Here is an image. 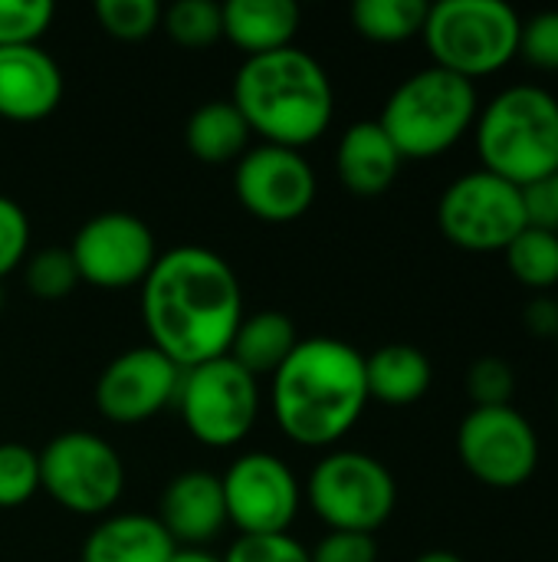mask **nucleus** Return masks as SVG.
I'll return each instance as SVG.
<instances>
[{
    "mask_svg": "<svg viewBox=\"0 0 558 562\" xmlns=\"http://www.w3.org/2000/svg\"><path fill=\"white\" fill-rule=\"evenodd\" d=\"M480 99L470 79L441 66L408 76L385 102L378 125L401 158L428 161L451 151L477 122Z\"/></svg>",
    "mask_w": 558,
    "mask_h": 562,
    "instance_id": "5",
    "label": "nucleus"
},
{
    "mask_svg": "<svg viewBox=\"0 0 558 562\" xmlns=\"http://www.w3.org/2000/svg\"><path fill=\"white\" fill-rule=\"evenodd\" d=\"M467 392L474 398V408H503L513 402L516 392V372L500 356H483L467 372Z\"/></svg>",
    "mask_w": 558,
    "mask_h": 562,
    "instance_id": "31",
    "label": "nucleus"
},
{
    "mask_svg": "<svg viewBox=\"0 0 558 562\" xmlns=\"http://www.w3.org/2000/svg\"><path fill=\"white\" fill-rule=\"evenodd\" d=\"M556 408H558V395H556Z\"/></svg>",
    "mask_w": 558,
    "mask_h": 562,
    "instance_id": "40",
    "label": "nucleus"
},
{
    "mask_svg": "<svg viewBox=\"0 0 558 562\" xmlns=\"http://www.w3.org/2000/svg\"><path fill=\"white\" fill-rule=\"evenodd\" d=\"M69 257L82 283L99 290H128L141 286L151 273L158 244L141 217L128 211H105L76 231Z\"/></svg>",
    "mask_w": 558,
    "mask_h": 562,
    "instance_id": "12",
    "label": "nucleus"
},
{
    "mask_svg": "<svg viewBox=\"0 0 558 562\" xmlns=\"http://www.w3.org/2000/svg\"><path fill=\"white\" fill-rule=\"evenodd\" d=\"M95 20L109 36L122 43H138L158 30L161 7L155 0H99Z\"/></svg>",
    "mask_w": 558,
    "mask_h": 562,
    "instance_id": "28",
    "label": "nucleus"
},
{
    "mask_svg": "<svg viewBox=\"0 0 558 562\" xmlns=\"http://www.w3.org/2000/svg\"><path fill=\"white\" fill-rule=\"evenodd\" d=\"M549 188H553V201H556V221H558V171L549 175Z\"/></svg>",
    "mask_w": 558,
    "mask_h": 562,
    "instance_id": "39",
    "label": "nucleus"
},
{
    "mask_svg": "<svg viewBox=\"0 0 558 562\" xmlns=\"http://www.w3.org/2000/svg\"><path fill=\"white\" fill-rule=\"evenodd\" d=\"M556 562H558V560H556Z\"/></svg>",
    "mask_w": 558,
    "mask_h": 562,
    "instance_id": "43",
    "label": "nucleus"
},
{
    "mask_svg": "<svg viewBox=\"0 0 558 562\" xmlns=\"http://www.w3.org/2000/svg\"><path fill=\"white\" fill-rule=\"evenodd\" d=\"M148 339L178 369L227 356L243 319V293L234 267L207 247L158 254L141 283Z\"/></svg>",
    "mask_w": 558,
    "mask_h": 562,
    "instance_id": "1",
    "label": "nucleus"
},
{
    "mask_svg": "<svg viewBox=\"0 0 558 562\" xmlns=\"http://www.w3.org/2000/svg\"><path fill=\"white\" fill-rule=\"evenodd\" d=\"M161 23L184 49H204L224 36V13L214 0H178L161 13Z\"/></svg>",
    "mask_w": 558,
    "mask_h": 562,
    "instance_id": "26",
    "label": "nucleus"
},
{
    "mask_svg": "<svg viewBox=\"0 0 558 562\" xmlns=\"http://www.w3.org/2000/svg\"><path fill=\"white\" fill-rule=\"evenodd\" d=\"M181 372L155 346H138L112 359L95 382V408L112 425H141L178 398Z\"/></svg>",
    "mask_w": 558,
    "mask_h": 562,
    "instance_id": "15",
    "label": "nucleus"
},
{
    "mask_svg": "<svg viewBox=\"0 0 558 562\" xmlns=\"http://www.w3.org/2000/svg\"><path fill=\"white\" fill-rule=\"evenodd\" d=\"M431 3L424 0H358L352 7L355 30L372 43H405L421 36Z\"/></svg>",
    "mask_w": 558,
    "mask_h": 562,
    "instance_id": "24",
    "label": "nucleus"
},
{
    "mask_svg": "<svg viewBox=\"0 0 558 562\" xmlns=\"http://www.w3.org/2000/svg\"><path fill=\"white\" fill-rule=\"evenodd\" d=\"M556 346H558V336H556Z\"/></svg>",
    "mask_w": 558,
    "mask_h": 562,
    "instance_id": "42",
    "label": "nucleus"
},
{
    "mask_svg": "<svg viewBox=\"0 0 558 562\" xmlns=\"http://www.w3.org/2000/svg\"><path fill=\"white\" fill-rule=\"evenodd\" d=\"M296 346H299L296 323L280 310H263L240 319L227 356L260 382V379H273Z\"/></svg>",
    "mask_w": 558,
    "mask_h": 562,
    "instance_id": "22",
    "label": "nucleus"
},
{
    "mask_svg": "<svg viewBox=\"0 0 558 562\" xmlns=\"http://www.w3.org/2000/svg\"><path fill=\"white\" fill-rule=\"evenodd\" d=\"M224 562H312L309 550L293 540L289 533H266V537H240Z\"/></svg>",
    "mask_w": 558,
    "mask_h": 562,
    "instance_id": "33",
    "label": "nucleus"
},
{
    "mask_svg": "<svg viewBox=\"0 0 558 562\" xmlns=\"http://www.w3.org/2000/svg\"><path fill=\"white\" fill-rule=\"evenodd\" d=\"M237 201L266 224L299 221L316 201V175L312 165L280 145L247 148L234 171Z\"/></svg>",
    "mask_w": 558,
    "mask_h": 562,
    "instance_id": "14",
    "label": "nucleus"
},
{
    "mask_svg": "<svg viewBox=\"0 0 558 562\" xmlns=\"http://www.w3.org/2000/svg\"><path fill=\"white\" fill-rule=\"evenodd\" d=\"M230 102L243 115L250 135H260L263 145L293 151L322 138L335 112L329 72L296 46L243 59L234 76Z\"/></svg>",
    "mask_w": 558,
    "mask_h": 562,
    "instance_id": "3",
    "label": "nucleus"
},
{
    "mask_svg": "<svg viewBox=\"0 0 558 562\" xmlns=\"http://www.w3.org/2000/svg\"><path fill=\"white\" fill-rule=\"evenodd\" d=\"M224 36L250 56L293 46L299 30V7L293 0H230L220 7Z\"/></svg>",
    "mask_w": 558,
    "mask_h": 562,
    "instance_id": "20",
    "label": "nucleus"
},
{
    "mask_svg": "<svg viewBox=\"0 0 558 562\" xmlns=\"http://www.w3.org/2000/svg\"><path fill=\"white\" fill-rule=\"evenodd\" d=\"M431 379H434L431 359L408 342H391L365 356L368 398L382 405L405 408V405L421 402L431 389Z\"/></svg>",
    "mask_w": 558,
    "mask_h": 562,
    "instance_id": "21",
    "label": "nucleus"
},
{
    "mask_svg": "<svg viewBox=\"0 0 558 562\" xmlns=\"http://www.w3.org/2000/svg\"><path fill=\"white\" fill-rule=\"evenodd\" d=\"M483 171L526 188L558 171V99L543 86H510L477 112Z\"/></svg>",
    "mask_w": 558,
    "mask_h": 562,
    "instance_id": "4",
    "label": "nucleus"
},
{
    "mask_svg": "<svg viewBox=\"0 0 558 562\" xmlns=\"http://www.w3.org/2000/svg\"><path fill=\"white\" fill-rule=\"evenodd\" d=\"M401 161L405 158L398 155V148L391 145V138L385 135L378 119L349 125L345 135L339 138V148H335L339 181L358 198L385 194L395 184Z\"/></svg>",
    "mask_w": 558,
    "mask_h": 562,
    "instance_id": "18",
    "label": "nucleus"
},
{
    "mask_svg": "<svg viewBox=\"0 0 558 562\" xmlns=\"http://www.w3.org/2000/svg\"><path fill=\"white\" fill-rule=\"evenodd\" d=\"M53 16L56 7L49 0H0V49L36 46Z\"/></svg>",
    "mask_w": 558,
    "mask_h": 562,
    "instance_id": "29",
    "label": "nucleus"
},
{
    "mask_svg": "<svg viewBox=\"0 0 558 562\" xmlns=\"http://www.w3.org/2000/svg\"><path fill=\"white\" fill-rule=\"evenodd\" d=\"M39 491L69 514L102 517L125 491V464L105 438L66 431L39 451Z\"/></svg>",
    "mask_w": 558,
    "mask_h": 562,
    "instance_id": "9",
    "label": "nucleus"
},
{
    "mask_svg": "<svg viewBox=\"0 0 558 562\" xmlns=\"http://www.w3.org/2000/svg\"><path fill=\"white\" fill-rule=\"evenodd\" d=\"M184 142L197 161L227 165L234 158H243L250 128L230 99H217V102H204L201 109H194V115L184 125Z\"/></svg>",
    "mask_w": 558,
    "mask_h": 562,
    "instance_id": "23",
    "label": "nucleus"
},
{
    "mask_svg": "<svg viewBox=\"0 0 558 562\" xmlns=\"http://www.w3.org/2000/svg\"><path fill=\"white\" fill-rule=\"evenodd\" d=\"M62 102V69L39 46L0 49V119L43 122Z\"/></svg>",
    "mask_w": 558,
    "mask_h": 562,
    "instance_id": "17",
    "label": "nucleus"
},
{
    "mask_svg": "<svg viewBox=\"0 0 558 562\" xmlns=\"http://www.w3.org/2000/svg\"><path fill=\"white\" fill-rule=\"evenodd\" d=\"M26 250H30L26 211L0 194V280L13 273L20 263H26Z\"/></svg>",
    "mask_w": 558,
    "mask_h": 562,
    "instance_id": "34",
    "label": "nucleus"
},
{
    "mask_svg": "<svg viewBox=\"0 0 558 562\" xmlns=\"http://www.w3.org/2000/svg\"><path fill=\"white\" fill-rule=\"evenodd\" d=\"M23 280H26V290L39 300H62L76 290L79 283V273H76V263L69 257V250H39L33 254L26 263H23Z\"/></svg>",
    "mask_w": 558,
    "mask_h": 562,
    "instance_id": "30",
    "label": "nucleus"
},
{
    "mask_svg": "<svg viewBox=\"0 0 558 562\" xmlns=\"http://www.w3.org/2000/svg\"><path fill=\"white\" fill-rule=\"evenodd\" d=\"M457 454L464 468L487 487H523L539 468V435L523 412L474 408L457 431Z\"/></svg>",
    "mask_w": 558,
    "mask_h": 562,
    "instance_id": "11",
    "label": "nucleus"
},
{
    "mask_svg": "<svg viewBox=\"0 0 558 562\" xmlns=\"http://www.w3.org/2000/svg\"><path fill=\"white\" fill-rule=\"evenodd\" d=\"M510 273L529 290H549L558 283V234L526 227L506 250Z\"/></svg>",
    "mask_w": 558,
    "mask_h": 562,
    "instance_id": "25",
    "label": "nucleus"
},
{
    "mask_svg": "<svg viewBox=\"0 0 558 562\" xmlns=\"http://www.w3.org/2000/svg\"><path fill=\"white\" fill-rule=\"evenodd\" d=\"M306 501L329 530L375 537V530H382L395 514L398 484L378 458L362 451H332L312 468Z\"/></svg>",
    "mask_w": 558,
    "mask_h": 562,
    "instance_id": "7",
    "label": "nucleus"
},
{
    "mask_svg": "<svg viewBox=\"0 0 558 562\" xmlns=\"http://www.w3.org/2000/svg\"><path fill=\"white\" fill-rule=\"evenodd\" d=\"M0 303H3V296H0Z\"/></svg>",
    "mask_w": 558,
    "mask_h": 562,
    "instance_id": "41",
    "label": "nucleus"
},
{
    "mask_svg": "<svg viewBox=\"0 0 558 562\" xmlns=\"http://www.w3.org/2000/svg\"><path fill=\"white\" fill-rule=\"evenodd\" d=\"M220 487L227 524H234L240 537L289 533V524L296 520L303 501L289 464L263 451L240 454L220 477Z\"/></svg>",
    "mask_w": 558,
    "mask_h": 562,
    "instance_id": "13",
    "label": "nucleus"
},
{
    "mask_svg": "<svg viewBox=\"0 0 558 562\" xmlns=\"http://www.w3.org/2000/svg\"><path fill=\"white\" fill-rule=\"evenodd\" d=\"M158 524L174 540V547L201 550L227 527V504L220 477L210 471L178 474L158 501Z\"/></svg>",
    "mask_w": 558,
    "mask_h": 562,
    "instance_id": "16",
    "label": "nucleus"
},
{
    "mask_svg": "<svg viewBox=\"0 0 558 562\" xmlns=\"http://www.w3.org/2000/svg\"><path fill=\"white\" fill-rule=\"evenodd\" d=\"M178 408L184 428L207 448L240 445L260 415V382L230 356L181 372Z\"/></svg>",
    "mask_w": 558,
    "mask_h": 562,
    "instance_id": "8",
    "label": "nucleus"
},
{
    "mask_svg": "<svg viewBox=\"0 0 558 562\" xmlns=\"http://www.w3.org/2000/svg\"><path fill=\"white\" fill-rule=\"evenodd\" d=\"M437 227L460 250H506L526 231L523 191L483 168L467 171L454 178L441 194Z\"/></svg>",
    "mask_w": 558,
    "mask_h": 562,
    "instance_id": "10",
    "label": "nucleus"
},
{
    "mask_svg": "<svg viewBox=\"0 0 558 562\" xmlns=\"http://www.w3.org/2000/svg\"><path fill=\"white\" fill-rule=\"evenodd\" d=\"M168 562H224L217 560L214 553H207V550H194V547H178L174 553H171V560Z\"/></svg>",
    "mask_w": 558,
    "mask_h": 562,
    "instance_id": "37",
    "label": "nucleus"
},
{
    "mask_svg": "<svg viewBox=\"0 0 558 562\" xmlns=\"http://www.w3.org/2000/svg\"><path fill=\"white\" fill-rule=\"evenodd\" d=\"M39 491V454L20 441L0 445V510L23 507Z\"/></svg>",
    "mask_w": 558,
    "mask_h": 562,
    "instance_id": "27",
    "label": "nucleus"
},
{
    "mask_svg": "<svg viewBox=\"0 0 558 562\" xmlns=\"http://www.w3.org/2000/svg\"><path fill=\"white\" fill-rule=\"evenodd\" d=\"M414 562H464L457 553H451V550H428V553H421Z\"/></svg>",
    "mask_w": 558,
    "mask_h": 562,
    "instance_id": "38",
    "label": "nucleus"
},
{
    "mask_svg": "<svg viewBox=\"0 0 558 562\" xmlns=\"http://www.w3.org/2000/svg\"><path fill=\"white\" fill-rule=\"evenodd\" d=\"M270 382L273 418L280 431L303 448H329L342 441L372 402L365 356L332 336L299 339Z\"/></svg>",
    "mask_w": 558,
    "mask_h": 562,
    "instance_id": "2",
    "label": "nucleus"
},
{
    "mask_svg": "<svg viewBox=\"0 0 558 562\" xmlns=\"http://www.w3.org/2000/svg\"><path fill=\"white\" fill-rule=\"evenodd\" d=\"M520 33L523 20L503 0H441L428 10L421 30L434 66L470 82L513 63Z\"/></svg>",
    "mask_w": 558,
    "mask_h": 562,
    "instance_id": "6",
    "label": "nucleus"
},
{
    "mask_svg": "<svg viewBox=\"0 0 558 562\" xmlns=\"http://www.w3.org/2000/svg\"><path fill=\"white\" fill-rule=\"evenodd\" d=\"M520 56L536 69L558 72V10H543L523 20L520 33Z\"/></svg>",
    "mask_w": 558,
    "mask_h": 562,
    "instance_id": "32",
    "label": "nucleus"
},
{
    "mask_svg": "<svg viewBox=\"0 0 558 562\" xmlns=\"http://www.w3.org/2000/svg\"><path fill=\"white\" fill-rule=\"evenodd\" d=\"M526 326L539 339H556L558 336V303L549 296H536L526 306Z\"/></svg>",
    "mask_w": 558,
    "mask_h": 562,
    "instance_id": "36",
    "label": "nucleus"
},
{
    "mask_svg": "<svg viewBox=\"0 0 558 562\" xmlns=\"http://www.w3.org/2000/svg\"><path fill=\"white\" fill-rule=\"evenodd\" d=\"M174 550L178 547L158 517L115 514L86 537L82 562H168Z\"/></svg>",
    "mask_w": 558,
    "mask_h": 562,
    "instance_id": "19",
    "label": "nucleus"
},
{
    "mask_svg": "<svg viewBox=\"0 0 558 562\" xmlns=\"http://www.w3.org/2000/svg\"><path fill=\"white\" fill-rule=\"evenodd\" d=\"M312 562H378V547L375 537L368 533H342V530H329L312 550Z\"/></svg>",
    "mask_w": 558,
    "mask_h": 562,
    "instance_id": "35",
    "label": "nucleus"
}]
</instances>
